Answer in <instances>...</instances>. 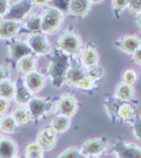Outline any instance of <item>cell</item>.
<instances>
[{"label": "cell", "mask_w": 141, "mask_h": 158, "mask_svg": "<svg viewBox=\"0 0 141 158\" xmlns=\"http://www.w3.org/2000/svg\"><path fill=\"white\" fill-rule=\"evenodd\" d=\"M70 56L60 49H56L50 57L47 72L50 78L51 83L55 88H60L65 82V76L71 66Z\"/></svg>", "instance_id": "6da1fadb"}, {"label": "cell", "mask_w": 141, "mask_h": 158, "mask_svg": "<svg viewBox=\"0 0 141 158\" xmlns=\"http://www.w3.org/2000/svg\"><path fill=\"white\" fill-rule=\"evenodd\" d=\"M64 22V15L61 11L54 7L48 8L41 15L42 33L52 34L57 32Z\"/></svg>", "instance_id": "7a4b0ae2"}, {"label": "cell", "mask_w": 141, "mask_h": 158, "mask_svg": "<svg viewBox=\"0 0 141 158\" xmlns=\"http://www.w3.org/2000/svg\"><path fill=\"white\" fill-rule=\"evenodd\" d=\"M59 49L68 56H74L79 54L83 42L80 36L75 31L65 30L60 35L58 40Z\"/></svg>", "instance_id": "3957f363"}, {"label": "cell", "mask_w": 141, "mask_h": 158, "mask_svg": "<svg viewBox=\"0 0 141 158\" xmlns=\"http://www.w3.org/2000/svg\"><path fill=\"white\" fill-rule=\"evenodd\" d=\"M53 103L50 98H35L33 97L27 103V111L29 113L31 121L37 123L41 118L46 115L51 110Z\"/></svg>", "instance_id": "277c9868"}, {"label": "cell", "mask_w": 141, "mask_h": 158, "mask_svg": "<svg viewBox=\"0 0 141 158\" xmlns=\"http://www.w3.org/2000/svg\"><path fill=\"white\" fill-rule=\"evenodd\" d=\"M33 7V4L32 1L29 0L16 1L12 5H10L9 10L3 16L4 18L3 20L19 22L27 16Z\"/></svg>", "instance_id": "5b68a950"}, {"label": "cell", "mask_w": 141, "mask_h": 158, "mask_svg": "<svg viewBox=\"0 0 141 158\" xmlns=\"http://www.w3.org/2000/svg\"><path fill=\"white\" fill-rule=\"evenodd\" d=\"M78 109L76 98L72 94L65 93L59 98L56 103V114H61L66 117H72Z\"/></svg>", "instance_id": "8992f818"}, {"label": "cell", "mask_w": 141, "mask_h": 158, "mask_svg": "<svg viewBox=\"0 0 141 158\" xmlns=\"http://www.w3.org/2000/svg\"><path fill=\"white\" fill-rule=\"evenodd\" d=\"M88 77V69L82 64V63L71 62V66L65 76V82L72 88H75L78 85Z\"/></svg>", "instance_id": "52a82bcc"}, {"label": "cell", "mask_w": 141, "mask_h": 158, "mask_svg": "<svg viewBox=\"0 0 141 158\" xmlns=\"http://www.w3.org/2000/svg\"><path fill=\"white\" fill-rule=\"evenodd\" d=\"M27 44L36 55H48L51 51V45L47 38L42 33H35L30 34Z\"/></svg>", "instance_id": "ba28073f"}, {"label": "cell", "mask_w": 141, "mask_h": 158, "mask_svg": "<svg viewBox=\"0 0 141 158\" xmlns=\"http://www.w3.org/2000/svg\"><path fill=\"white\" fill-rule=\"evenodd\" d=\"M112 151L118 158H141L140 148L134 143H127L123 140L115 141Z\"/></svg>", "instance_id": "9c48e42d"}, {"label": "cell", "mask_w": 141, "mask_h": 158, "mask_svg": "<svg viewBox=\"0 0 141 158\" xmlns=\"http://www.w3.org/2000/svg\"><path fill=\"white\" fill-rule=\"evenodd\" d=\"M58 133L51 127H44L37 134L36 143L43 151H50L55 146Z\"/></svg>", "instance_id": "30bf717a"}, {"label": "cell", "mask_w": 141, "mask_h": 158, "mask_svg": "<svg viewBox=\"0 0 141 158\" xmlns=\"http://www.w3.org/2000/svg\"><path fill=\"white\" fill-rule=\"evenodd\" d=\"M137 118V112L135 107L130 103L123 101L116 110L115 119L113 121L114 124L121 123H133Z\"/></svg>", "instance_id": "8fae6325"}, {"label": "cell", "mask_w": 141, "mask_h": 158, "mask_svg": "<svg viewBox=\"0 0 141 158\" xmlns=\"http://www.w3.org/2000/svg\"><path fill=\"white\" fill-rule=\"evenodd\" d=\"M107 148V141L105 139H90L86 140L83 143L81 147V153L83 156H98L101 154L102 152L106 150Z\"/></svg>", "instance_id": "7c38bea8"}, {"label": "cell", "mask_w": 141, "mask_h": 158, "mask_svg": "<svg viewBox=\"0 0 141 158\" xmlns=\"http://www.w3.org/2000/svg\"><path fill=\"white\" fill-rule=\"evenodd\" d=\"M10 56L13 61L17 62L20 59L33 55V51L27 44L26 41L22 40H16L11 42L9 44Z\"/></svg>", "instance_id": "4fadbf2b"}, {"label": "cell", "mask_w": 141, "mask_h": 158, "mask_svg": "<svg viewBox=\"0 0 141 158\" xmlns=\"http://www.w3.org/2000/svg\"><path fill=\"white\" fill-rule=\"evenodd\" d=\"M115 45L127 55H132L141 48L140 38L137 35H126L115 42Z\"/></svg>", "instance_id": "5bb4252c"}, {"label": "cell", "mask_w": 141, "mask_h": 158, "mask_svg": "<svg viewBox=\"0 0 141 158\" xmlns=\"http://www.w3.org/2000/svg\"><path fill=\"white\" fill-rule=\"evenodd\" d=\"M24 83L32 93H37L42 91L46 85V79L42 73L34 70L25 74Z\"/></svg>", "instance_id": "9a60e30c"}, {"label": "cell", "mask_w": 141, "mask_h": 158, "mask_svg": "<svg viewBox=\"0 0 141 158\" xmlns=\"http://www.w3.org/2000/svg\"><path fill=\"white\" fill-rule=\"evenodd\" d=\"M15 102L21 105H25L29 103V101L33 98V93L30 92L28 88L25 86L24 80L22 78H18L15 83Z\"/></svg>", "instance_id": "2e32d148"}, {"label": "cell", "mask_w": 141, "mask_h": 158, "mask_svg": "<svg viewBox=\"0 0 141 158\" xmlns=\"http://www.w3.org/2000/svg\"><path fill=\"white\" fill-rule=\"evenodd\" d=\"M92 2L89 0H72L69 1L68 10L71 15L83 17L90 11Z\"/></svg>", "instance_id": "e0dca14e"}, {"label": "cell", "mask_w": 141, "mask_h": 158, "mask_svg": "<svg viewBox=\"0 0 141 158\" xmlns=\"http://www.w3.org/2000/svg\"><path fill=\"white\" fill-rule=\"evenodd\" d=\"M21 29L20 22L2 20L0 21V39L10 40L14 38Z\"/></svg>", "instance_id": "ac0fdd59"}, {"label": "cell", "mask_w": 141, "mask_h": 158, "mask_svg": "<svg viewBox=\"0 0 141 158\" xmlns=\"http://www.w3.org/2000/svg\"><path fill=\"white\" fill-rule=\"evenodd\" d=\"M18 146L11 138H2L0 140V158H13L16 156Z\"/></svg>", "instance_id": "d6986e66"}, {"label": "cell", "mask_w": 141, "mask_h": 158, "mask_svg": "<svg viewBox=\"0 0 141 158\" xmlns=\"http://www.w3.org/2000/svg\"><path fill=\"white\" fill-rule=\"evenodd\" d=\"M100 56L96 48L92 43H88L83 51L82 56V64L87 69L97 65Z\"/></svg>", "instance_id": "ffe728a7"}, {"label": "cell", "mask_w": 141, "mask_h": 158, "mask_svg": "<svg viewBox=\"0 0 141 158\" xmlns=\"http://www.w3.org/2000/svg\"><path fill=\"white\" fill-rule=\"evenodd\" d=\"M115 97L123 101L130 102L135 97V90L134 86L121 82L115 88Z\"/></svg>", "instance_id": "44dd1931"}, {"label": "cell", "mask_w": 141, "mask_h": 158, "mask_svg": "<svg viewBox=\"0 0 141 158\" xmlns=\"http://www.w3.org/2000/svg\"><path fill=\"white\" fill-rule=\"evenodd\" d=\"M37 60L33 55L25 56L16 62V69L21 74H28L36 69Z\"/></svg>", "instance_id": "7402d4cb"}, {"label": "cell", "mask_w": 141, "mask_h": 158, "mask_svg": "<svg viewBox=\"0 0 141 158\" xmlns=\"http://www.w3.org/2000/svg\"><path fill=\"white\" fill-rule=\"evenodd\" d=\"M71 125V118L61 114H56L51 121V127L57 133H62L67 131Z\"/></svg>", "instance_id": "603a6c76"}, {"label": "cell", "mask_w": 141, "mask_h": 158, "mask_svg": "<svg viewBox=\"0 0 141 158\" xmlns=\"http://www.w3.org/2000/svg\"><path fill=\"white\" fill-rule=\"evenodd\" d=\"M0 130L7 133H15L19 130V125L11 114H5L0 118Z\"/></svg>", "instance_id": "cb8c5ba5"}, {"label": "cell", "mask_w": 141, "mask_h": 158, "mask_svg": "<svg viewBox=\"0 0 141 158\" xmlns=\"http://www.w3.org/2000/svg\"><path fill=\"white\" fill-rule=\"evenodd\" d=\"M15 83L8 79L0 82V98H4L8 101L12 99L15 96Z\"/></svg>", "instance_id": "d4e9b609"}, {"label": "cell", "mask_w": 141, "mask_h": 158, "mask_svg": "<svg viewBox=\"0 0 141 158\" xmlns=\"http://www.w3.org/2000/svg\"><path fill=\"white\" fill-rule=\"evenodd\" d=\"M11 115L15 119V121L18 123V125H27L31 121L28 111L23 107H15V109L12 110V114Z\"/></svg>", "instance_id": "484cf974"}, {"label": "cell", "mask_w": 141, "mask_h": 158, "mask_svg": "<svg viewBox=\"0 0 141 158\" xmlns=\"http://www.w3.org/2000/svg\"><path fill=\"white\" fill-rule=\"evenodd\" d=\"M24 27L25 29L30 32H33V33H38L41 29V15L37 14L30 15L25 20Z\"/></svg>", "instance_id": "4316f807"}, {"label": "cell", "mask_w": 141, "mask_h": 158, "mask_svg": "<svg viewBox=\"0 0 141 158\" xmlns=\"http://www.w3.org/2000/svg\"><path fill=\"white\" fill-rule=\"evenodd\" d=\"M25 158H44V151L36 143L32 142L25 148Z\"/></svg>", "instance_id": "83f0119b"}, {"label": "cell", "mask_w": 141, "mask_h": 158, "mask_svg": "<svg viewBox=\"0 0 141 158\" xmlns=\"http://www.w3.org/2000/svg\"><path fill=\"white\" fill-rule=\"evenodd\" d=\"M138 74L137 72L134 69H127L122 74V81L123 83L129 85L134 86L137 83Z\"/></svg>", "instance_id": "f1b7e54d"}, {"label": "cell", "mask_w": 141, "mask_h": 158, "mask_svg": "<svg viewBox=\"0 0 141 158\" xmlns=\"http://www.w3.org/2000/svg\"><path fill=\"white\" fill-rule=\"evenodd\" d=\"M112 10L114 15H116V18H120V14L122 13V11L126 9L128 5V0H113L112 1Z\"/></svg>", "instance_id": "f546056e"}, {"label": "cell", "mask_w": 141, "mask_h": 158, "mask_svg": "<svg viewBox=\"0 0 141 158\" xmlns=\"http://www.w3.org/2000/svg\"><path fill=\"white\" fill-rule=\"evenodd\" d=\"M56 158H83V156L78 148L72 146L66 149Z\"/></svg>", "instance_id": "4dcf8cb0"}, {"label": "cell", "mask_w": 141, "mask_h": 158, "mask_svg": "<svg viewBox=\"0 0 141 158\" xmlns=\"http://www.w3.org/2000/svg\"><path fill=\"white\" fill-rule=\"evenodd\" d=\"M88 76L92 78L93 80L96 81H100L104 76V69L103 68L99 65L91 67L88 69Z\"/></svg>", "instance_id": "1f68e13d"}, {"label": "cell", "mask_w": 141, "mask_h": 158, "mask_svg": "<svg viewBox=\"0 0 141 158\" xmlns=\"http://www.w3.org/2000/svg\"><path fill=\"white\" fill-rule=\"evenodd\" d=\"M127 7L132 13L139 15L141 12V1L140 0H130L128 1Z\"/></svg>", "instance_id": "d6a6232c"}, {"label": "cell", "mask_w": 141, "mask_h": 158, "mask_svg": "<svg viewBox=\"0 0 141 158\" xmlns=\"http://www.w3.org/2000/svg\"><path fill=\"white\" fill-rule=\"evenodd\" d=\"M132 127H133V133H134V137L138 139L139 140L141 139V122L140 119L136 118L135 121L132 123Z\"/></svg>", "instance_id": "836d02e7"}, {"label": "cell", "mask_w": 141, "mask_h": 158, "mask_svg": "<svg viewBox=\"0 0 141 158\" xmlns=\"http://www.w3.org/2000/svg\"><path fill=\"white\" fill-rule=\"evenodd\" d=\"M53 4L55 5V9H57L60 11L65 10H68V4L69 1H66V0H57V1H53L52 2Z\"/></svg>", "instance_id": "e575fe53"}, {"label": "cell", "mask_w": 141, "mask_h": 158, "mask_svg": "<svg viewBox=\"0 0 141 158\" xmlns=\"http://www.w3.org/2000/svg\"><path fill=\"white\" fill-rule=\"evenodd\" d=\"M10 106V101L4 98H0V115H4L7 112Z\"/></svg>", "instance_id": "d590c367"}, {"label": "cell", "mask_w": 141, "mask_h": 158, "mask_svg": "<svg viewBox=\"0 0 141 158\" xmlns=\"http://www.w3.org/2000/svg\"><path fill=\"white\" fill-rule=\"evenodd\" d=\"M10 77V73L8 69L7 68L0 65V82L4 81V80H8Z\"/></svg>", "instance_id": "8d00e7d4"}, {"label": "cell", "mask_w": 141, "mask_h": 158, "mask_svg": "<svg viewBox=\"0 0 141 158\" xmlns=\"http://www.w3.org/2000/svg\"><path fill=\"white\" fill-rule=\"evenodd\" d=\"M10 8V2L7 0H0V16H4Z\"/></svg>", "instance_id": "74e56055"}, {"label": "cell", "mask_w": 141, "mask_h": 158, "mask_svg": "<svg viewBox=\"0 0 141 158\" xmlns=\"http://www.w3.org/2000/svg\"><path fill=\"white\" fill-rule=\"evenodd\" d=\"M132 59H133V62L136 64L140 65L141 64V48L137 50L136 52L132 54Z\"/></svg>", "instance_id": "f35d334b"}, {"label": "cell", "mask_w": 141, "mask_h": 158, "mask_svg": "<svg viewBox=\"0 0 141 158\" xmlns=\"http://www.w3.org/2000/svg\"><path fill=\"white\" fill-rule=\"evenodd\" d=\"M32 2H33V4H35L37 6H39V7H46L48 4L50 3L48 0H42V1L35 0V1H32Z\"/></svg>", "instance_id": "ab89813d"}, {"label": "cell", "mask_w": 141, "mask_h": 158, "mask_svg": "<svg viewBox=\"0 0 141 158\" xmlns=\"http://www.w3.org/2000/svg\"><path fill=\"white\" fill-rule=\"evenodd\" d=\"M140 17H141V14H139L138 15V17H137V20H138V24H139V26H140Z\"/></svg>", "instance_id": "60d3db41"}, {"label": "cell", "mask_w": 141, "mask_h": 158, "mask_svg": "<svg viewBox=\"0 0 141 158\" xmlns=\"http://www.w3.org/2000/svg\"><path fill=\"white\" fill-rule=\"evenodd\" d=\"M2 138H3V137H2V135L0 134V140H1V139H2Z\"/></svg>", "instance_id": "b9f144b4"}, {"label": "cell", "mask_w": 141, "mask_h": 158, "mask_svg": "<svg viewBox=\"0 0 141 158\" xmlns=\"http://www.w3.org/2000/svg\"><path fill=\"white\" fill-rule=\"evenodd\" d=\"M13 158H19V157H17V156H15V157H13Z\"/></svg>", "instance_id": "7bdbcfd3"}]
</instances>
